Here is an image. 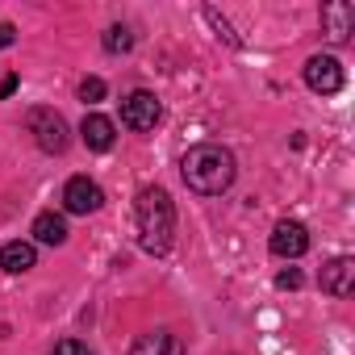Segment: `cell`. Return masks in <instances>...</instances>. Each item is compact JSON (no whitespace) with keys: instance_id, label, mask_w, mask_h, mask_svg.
<instances>
[{"instance_id":"6da1fadb","label":"cell","mask_w":355,"mask_h":355,"mask_svg":"<svg viewBox=\"0 0 355 355\" xmlns=\"http://www.w3.org/2000/svg\"><path fill=\"white\" fill-rule=\"evenodd\" d=\"M180 175H184V184H189L193 193H201V197H222V193L234 184L239 163H234V155H230L222 142H201V146L184 150Z\"/></svg>"},{"instance_id":"7a4b0ae2","label":"cell","mask_w":355,"mask_h":355,"mask_svg":"<svg viewBox=\"0 0 355 355\" xmlns=\"http://www.w3.org/2000/svg\"><path fill=\"white\" fill-rule=\"evenodd\" d=\"M134 218H138V243L146 255H167L171 239H175V205L159 184H146L134 201Z\"/></svg>"},{"instance_id":"3957f363","label":"cell","mask_w":355,"mask_h":355,"mask_svg":"<svg viewBox=\"0 0 355 355\" xmlns=\"http://www.w3.org/2000/svg\"><path fill=\"white\" fill-rule=\"evenodd\" d=\"M30 134H34V142L46 150V155H63L67 150V142H71V130H67V121H63V113H55V109H30Z\"/></svg>"},{"instance_id":"277c9868","label":"cell","mask_w":355,"mask_h":355,"mask_svg":"<svg viewBox=\"0 0 355 355\" xmlns=\"http://www.w3.org/2000/svg\"><path fill=\"white\" fill-rule=\"evenodd\" d=\"M159 117H163V105H159V96L146 92V88H138V92H130V96L121 101V125H130V130H138V134L155 130Z\"/></svg>"},{"instance_id":"5b68a950","label":"cell","mask_w":355,"mask_h":355,"mask_svg":"<svg viewBox=\"0 0 355 355\" xmlns=\"http://www.w3.org/2000/svg\"><path fill=\"white\" fill-rule=\"evenodd\" d=\"M101 205H105L101 184H96V180H88V175H71L67 189H63V209H67V214H76V218H88V214H96Z\"/></svg>"},{"instance_id":"8992f818","label":"cell","mask_w":355,"mask_h":355,"mask_svg":"<svg viewBox=\"0 0 355 355\" xmlns=\"http://www.w3.org/2000/svg\"><path fill=\"white\" fill-rule=\"evenodd\" d=\"M343 63L334 59V55H313L309 63H305V84L313 88V92H322V96H334L338 88H343Z\"/></svg>"},{"instance_id":"52a82bcc","label":"cell","mask_w":355,"mask_h":355,"mask_svg":"<svg viewBox=\"0 0 355 355\" xmlns=\"http://www.w3.org/2000/svg\"><path fill=\"white\" fill-rule=\"evenodd\" d=\"M322 34L330 42H347L355 34V5L351 0H326L322 5Z\"/></svg>"},{"instance_id":"ba28073f","label":"cell","mask_w":355,"mask_h":355,"mask_svg":"<svg viewBox=\"0 0 355 355\" xmlns=\"http://www.w3.org/2000/svg\"><path fill=\"white\" fill-rule=\"evenodd\" d=\"M268 247H272L276 259H301V255L309 251V230H305L301 222H280V226L272 230Z\"/></svg>"},{"instance_id":"9c48e42d","label":"cell","mask_w":355,"mask_h":355,"mask_svg":"<svg viewBox=\"0 0 355 355\" xmlns=\"http://www.w3.org/2000/svg\"><path fill=\"white\" fill-rule=\"evenodd\" d=\"M130 355H184V338L171 334V330H163V326H155V330H142L134 338Z\"/></svg>"},{"instance_id":"30bf717a","label":"cell","mask_w":355,"mask_h":355,"mask_svg":"<svg viewBox=\"0 0 355 355\" xmlns=\"http://www.w3.org/2000/svg\"><path fill=\"white\" fill-rule=\"evenodd\" d=\"M351 284H355V259H351V255H338V259H330V263L322 268V293L347 297Z\"/></svg>"},{"instance_id":"8fae6325","label":"cell","mask_w":355,"mask_h":355,"mask_svg":"<svg viewBox=\"0 0 355 355\" xmlns=\"http://www.w3.org/2000/svg\"><path fill=\"white\" fill-rule=\"evenodd\" d=\"M80 138H84L88 150H109V146L117 142V125H113L105 113H88L84 125H80Z\"/></svg>"},{"instance_id":"7c38bea8","label":"cell","mask_w":355,"mask_h":355,"mask_svg":"<svg viewBox=\"0 0 355 355\" xmlns=\"http://www.w3.org/2000/svg\"><path fill=\"white\" fill-rule=\"evenodd\" d=\"M38 263V251H34V243H26V239H13V243H5L0 247V268L5 272H30Z\"/></svg>"},{"instance_id":"4fadbf2b","label":"cell","mask_w":355,"mask_h":355,"mask_svg":"<svg viewBox=\"0 0 355 355\" xmlns=\"http://www.w3.org/2000/svg\"><path fill=\"white\" fill-rule=\"evenodd\" d=\"M30 234H34L38 243H46V247H63V243H67V222H63L59 214H38Z\"/></svg>"},{"instance_id":"5bb4252c","label":"cell","mask_w":355,"mask_h":355,"mask_svg":"<svg viewBox=\"0 0 355 355\" xmlns=\"http://www.w3.org/2000/svg\"><path fill=\"white\" fill-rule=\"evenodd\" d=\"M101 42H105V51H109V55H125V51H134V34H130L125 26H109Z\"/></svg>"},{"instance_id":"9a60e30c","label":"cell","mask_w":355,"mask_h":355,"mask_svg":"<svg viewBox=\"0 0 355 355\" xmlns=\"http://www.w3.org/2000/svg\"><path fill=\"white\" fill-rule=\"evenodd\" d=\"M80 101H84V105H96V101H105V80H101V76H88V80H80Z\"/></svg>"},{"instance_id":"2e32d148","label":"cell","mask_w":355,"mask_h":355,"mask_svg":"<svg viewBox=\"0 0 355 355\" xmlns=\"http://www.w3.org/2000/svg\"><path fill=\"white\" fill-rule=\"evenodd\" d=\"M205 21H209V26H214V30H218V34H222V38H226V42H230V46H239V34H234V30H230V21H226V17H222V13H218V9H214V5H209V9H205Z\"/></svg>"},{"instance_id":"e0dca14e","label":"cell","mask_w":355,"mask_h":355,"mask_svg":"<svg viewBox=\"0 0 355 355\" xmlns=\"http://www.w3.org/2000/svg\"><path fill=\"white\" fill-rule=\"evenodd\" d=\"M17 84H21V76H17V71H9L5 63H0V101L13 96V92H17Z\"/></svg>"},{"instance_id":"ac0fdd59","label":"cell","mask_w":355,"mask_h":355,"mask_svg":"<svg viewBox=\"0 0 355 355\" xmlns=\"http://www.w3.org/2000/svg\"><path fill=\"white\" fill-rule=\"evenodd\" d=\"M51 355H92V351H88V347H84L80 338H63V343H59V347H55Z\"/></svg>"},{"instance_id":"d6986e66","label":"cell","mask_w":355,"mask_h":355,"mask_svg":"<svg viewBox=\"0 0 355 355\" xmlns=\"http://www.w3.org/2000/svg\"><path fill=\"white\" fill-rule=\"evenodd\" d=\"M301 284H305V280H301L297 268H284V272L276 276V288H301Z\"/></svg>"},{"instance_id":"ffe728a7","label":"cell","mask_w":355,"mask_h":355,"mask_svg":"<svg viewBox=\"0 0 355 355\" xmlns=\"http://www.w3.org/2000/svg\"><path fill=\"white\" fill-rule=\"evenodd\" d=\"M13 42H17V30H13L9 21H0V51H9Z\"/></svg>"}]
</instances>
